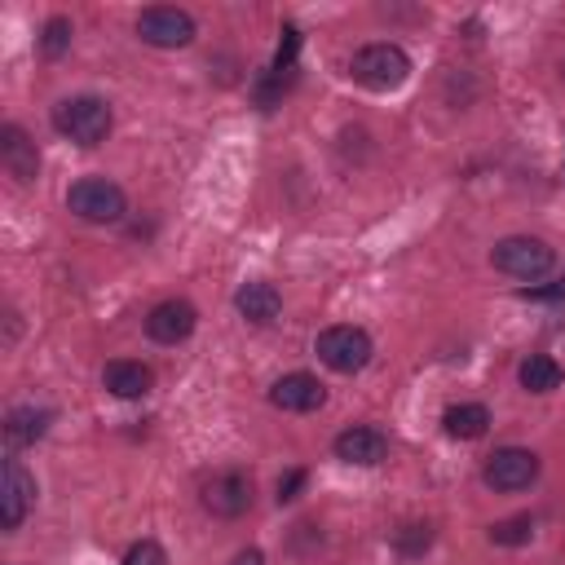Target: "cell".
<instances>
[{
	"label": "cell",
	"mask_w": 565,
	"mask_h": 565,
	"mask_svg": "<svg viewBox=\"0 0 565 565\" xmlns=\"http://www.w3.org/2000/svg\"><path fill=\"white\" fill-rule=\"evenodd\" d=\"M349 75L371 88V93H393L411 79V57L402 44H388V40H375V44H362L349 62Z\"/></svg>",
	"instance_id": "6da1fadb"
},
{
	"label": "cell",
	"mask_w": 565,
	"mask_h": 565,
	"mask_svg": "<svg viewBox=\"0 0 565 565\" xmlns=\"http://www.w3.org/2000/svg\"><path fill=\"white\" fill-rule=\"evenodd\" d=\"M110 124H115L110 106H106L102 97H93V93L62 97V102L53 106V128H57L66 141H75V146H102V141L110 137Z\"/></svg>",
	"instance_id": "7a4b0ae2"
},
{
	"label": "cell",
	"mask_w": 565,
	"mask_h": 565,
	"mask_svg": "<svg viewBox=\"0 0 565 565\" xmlns=\"http://www.w3.org/2000/svg\"><path fill=\"white\" fill-rule=\"evenodd\" d=\"M66 207L88 225H115L128 212V199L110 177H79L66 190Z\"/></svg>",
	"instance_id": "3957f363"
},
{
	"label": "cell",
	"mask_w": 565,
	"mask_h": 565,
	"mask_svg": "<svg viewBox=\"0 0 565 565\" xmlns=\"http://www.w3.org/2000/svg\"><path fill=\"white\" fill-rule=\"evenodd\" d=\"M552 247L543 243V238H530V234H508V238H499L494 243V252H490V265L499 269V274H508V278H521V282H534V278H543L547 269H552Z\"/></svg>",
	"instance_id": "277c9868"
},
{
	"label": "cell",
	"mask_w": 565,
	"mask_h": 565,
	"mask_svg": "<svg viewBox=\"0 0 565 565\" xmlns=\"http://www.w3.org/2000/svg\"><path fill=\"white\" fill-rule=\"evenodd\" d=\"M313 353L322 358V366H331V371H340V375H353V371H362V366L371 362L375 344H371V335H366L362 327H353V322H335V327L318 331Z\"/></svg>",
	"instance_id": "5b68a950"
},
{
	"label": "cell",
	"mask_w": 565,
	"mask_h": 565,
	"mask_svg": "<svg viewBox=\"0 0 565 565\" xmlns=\"http://www.w3.org/2000/svg\"><path fill=\"white\" fill-rule=\"evenodd\" d=\"M534 477H539V455L525 450V446H503L481 468V481L490 490H499V494H516V490L534 486Z\"/></svg>",
	"instance_id": "8992f818"
},
{
	"label": "cell",
	"mask_w": 565,
	"mask_h": 565,
	"mask_svg": "<svg viewBox=\"0 0 565 565\" xmlns=\"http://www.w3.org/2000/svg\"><path fill=\"white\" fill-rule=\"evenodd\" d=\"M35 508V477L26 472V463L18 455H4V472H0V530L13 534L26 512Z\"/></svg>",
	"instance_id": "52a82bcc"
},
{
	"label": "cell",
	"mask_w": 565,
	"mask_h": 565,
	"mask_svg": "<svg viewBox=\"0 0 565 565\" xmlns=\"http://www.w3.org/2000/svg\"><path fill=\"white\" fill-rule=\"evenodd\" d=\"M137 35L154 49H185L194 40V18L172 4H154L137 13Z\"/></svg>",
	"instance_id": "ba28073f"
},
{
	"label": "cell",
	"mask_w": 565,
	"mask_h": 565,
	"mask_svg": "<svg viewBox=\"0 0 565 565\" xmlns=\"http://www.w3.org/2000/svg\"><path fill=\"white\" fill-rule=\"evenodd\" d=\"M247 503H252V477H243V472H216V477L203 486V508H207L212 516L234 521V516L247 512Z\"/></svg>",
	"instance_id": "9c48e42d"
},
{
	"label": "cell",
	"mask_w": 565,
	"mask_h": 565,
	"mask_svg": "<svg viewBox=\"0 0 565 565\" xmlns=\"http://www.w3.org/2000/svg\"><path fill=\"white\" fill-rule=\"evenodd\" d=\"M199 313L190 300H159L150 313H146V335L154 344H181L190 331H194Z\"/></svg>",
	"instance_id": "30bf717a"
},
{
	"label": "cell",
	"mask_w": 565,
	"mask_h": 565,
	"mask_svg": "<svg viewBox=\"0 0 565 565\" xmlns=\"http://www.w3.org/2000/svg\"><path fill=\"white\" fill-rule=\"evenodd\" d=\"M269 402H274L278 411L305 415V411H318V406L327 402V388L318 384V375H309V371H291V375L274 380V388H269Z\"/></svg>",
	"instance_id": "8fae6325"
},
{
	"label": "cell",
	"mask_w": 565,
	"mask_h": 565,
	"mask_svg": "<svg viewBox=\"0 0 565 565\" xmlns=\"http://www.w3.org/2000/svg\"><path fill=\"white\" fill-rule=\"evenodd\" d=\"M331 450H335V459H344V463L371 468V463H380V459L388 455V437H384L380 428H371V424H353V428H344V433L331 441Z\"/></svg>",
	"instance_id": "7c38bea8"
},
{
	"label": "cell",
	"mask_w": 565,
	"mask_h": 565,
	"mask_svg": "<svg viewBox=\"0 0 565 565\" xmlns=\"http://www.w3.org/2000/svg\"><path fill=\"white\" fill-rule=\"evenodd\" d=\"M0 163H4V172L13 177V181H35V172H40V150H35V141L18 128V124H4L0 128Z\"/></svg>",
	"instance_id": "4fadbf2b"
},
{
	"label": "cell",
	"mask_w": 565,
	"mask_h": 565,
	"mask_svg": "<svg viewBox=\"0 0 565 565\" xmlns=\"http://www.w3.org/2000/svg\"><path fill=\"white\" fill-rule=\"evenodd\" d=\"M49 424H53V411H44V406H13L4 415V446H9V455H18L22 446H35L49 433Z\"/></svg>",
	"instance_id": "5bb4252c"
},
{
	"label": "cell",
	"mask_w": 565,
	"mask_h": 565,
	"mask_svg": "<svg viewBox=\"0 0 565 565\" xmlns=\"http://www.w3.org/2000/svg\"><path fill=\"white\" fill-rule=\"evenodd\" d=\"M102 384H106V393H115V397H146V393L154 388V371H150L146 362L115 358V362H106Z\"/></svg>",
	"instance_id": "9a60e30c"
},
{
	"label": "cell",
	"mask_w": 565,
	"mask_h": 565,
	"mask_svg": "<svg viewBox=\"0 0 565 565\" xmlns=\"http://www.w3.org/2000/svg\"><path fill=\"white\" fill-rule=\"evenodd\" d=\"M234 309H238L247 322L265 327V322H274V318H278L282 296H278V287H274V282H243V287L234 291Z\"/></svg>",
	"instance_id": "2e32d148"
},
{
	"label": "cell",
	"mask_w": 565,
	"mask_h": 565,
	"mask_svg": "<svg viewBox=\"0 0 565 565\" xmlns=\"http://www.w3.org/2000/svg\"><path fill=\"white\" fill-rule=\"evenodd\" d=\"M516 380H521L525 393H552V388H561L565 371H561L556 358H547V353H530V358L516 366Z\"/></svg>",
	"instance_id": "e0dca14e"
},
{
	"label": "cell",
	"mask_w": 565,
	"mask_h": 565,
	"mask_svg": "<svg viewBox=\"0 0 565 565\" xmlns=\"http://www.w3.org/2000/svg\"><path fill=\"white\" fill-rule=\"evenodd\" d=\"M441 424H446L450 437H459V441H477V437L490 428V411H486L481 402H459V406H450V411L441 415Z\"/></svg>",
	"instance_id": "ac0fdd59"
},
{
	"label": "cell",
	"mask_w": 565,
	"mask_h": 565,
	"mask_svg": "<svg viewBox=\"0 0 565 565\" xmlns=\"http://www.w3.org/2000/svg\"><path fill=\"white\" fill-rule=\"evenodd\" d=\"M530 534H534L530 516H508V521L490 525V543H499V547H521V543H530Z\"/></svg>",
	"instance_id": "d6986e66"
},
{
	"label": "cell",
	"mask_w": 565,
	"mask_h": 565,
	"mask_svg": "<svg viewBox=\"0 0 565 565\" xmlns=\"http://www.w3.org/2000/svg\"><path fill=\"white\" fill-rule=\"evenodd\" d=\"M71 35H75V31H71V18H62V13L49 18V22H44V35H40L44 57H62V53L71 49Z\"/></svg>",
	"instance_id": "ffe728a7"
},
{
	"label": "cell",
	"mask_w": 565,
	"mask_h": 565,
	"mask_svg": "<svg viewBox=\"0 0 565 565\" xmlns=\"http://www.w3.org/2000/svg\"><path fill=\"white\" fill-rule=\"evenodd\" d=\"M296 49H300V31L287 26V31H282V44H278V57H274V79H282V75L296 66Z\"/></svg>",
	"instance_id": "44dd1931"
},
{
	"label": "cell",
	"mask_w": 565,
	"mask_h": 565,
	"mask_svg": "<svg viewBox=\"0 0 565 565\" xmlns=\"http://www.w3.org/2000/svg\"><path fill=\"white\" fill-rule=\"evenodd\" d=\"M124 565H168V552H163L154 539H141V543H132V547H128Z\"/></svg>",
	"instance_id": "7402d4cb"
},
{
	"label": "cell",
	"mask_w": 565,
	"mask_h": 565,
	"mask_svg": "<svg viewBox=\"0 0 565 565\" xmlns=\"http://www.w3.org/2000/svg\"><path fill=\"white\" fill-rule=\"evenodd\" d=\"M433 543V534H428V525H406L402 534H397V547L406 552V556H415V552H424Z\"/></svg>",
	"instance_id": "603a6c76"
},
{
	"label": "cell",
	"mask_w": 565,
	"mask_h": 565,
	"mask_svg": "<svg viewBox=\"0 0 565 565\" xmlns=\"http://www.w3.org/2000/svg\"><path fill=\"white\" fill-rule=\"evenodd\" d=\"M521 300H543V305H556V300H565V278H556V282H547V287H525V291H521Z\"/></svg>",
	"instance_id": "cb8c5ba5"
},
{
	"label": "cell",
	"mask_w": 565,
	"mask_h": 565,
	"mask_svg": "<svg viewBox=\"0 0 565 565\" xmlns=\"http://www.w3.org/2000/svg\"><path fill=\"white\" fill-rule=\"evenodd\" d=\"M300 486H305V472H300V468H291V472L278 481V503H291V499L300 494Z\"/></svg>",
	"instance_id": "d4e9b609"
},
{
	"label": "cell",
	"mask_w": 565,
	"mask_h": 565,
	"mask_svg": "<svg viewBox=\"0 0 565 565\" xmlns=\"http://www.w3.org/2000/svg\"><path fill=\"white\" fill-rule=\"evenodd\" d=\"M230 565H265V556H260L256 547H247V552H238V556H234Z\"/></svg>",
	"instance_id": "484cf974"
},
{
	"label": "cell",
	"mask_w": 565,
	"mask_h": 565,
	"mask_svg": "<svg viewBox=\"0 0 565 565\" xmlns=\"http://www.w3.org/2000/svg\"><path fill=\"white\" fill-rule=\"evenodd\" d=\"M561 75H565V66H561Z\"/></svg>",
	"instance_id": "4316f807"
}]
</instances>
